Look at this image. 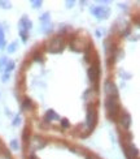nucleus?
I'll list each match as a JSON object with an SVG mask.
<instances>
[{"instance_id": "nucleus-1", "label": "nucleus", "mask_w": 140, "mask_h": 159, "mask_svg": "<svg viewBox=\"0 0 140 159\" xmlns=\"http://www.w3.org/2000/svg\"><path fill=\"white\" fill-rule=\"evenodd\" d=\"M104 107L106 110V117L110 121H118L119 114H121V103H119L118 97H106L104 101Z\"/></svg>"}, {"instance_id": "nucleus-2", "label": "nucleus", "mask_w": 140, "mask_h": 159, "mask_svg": "<svg viewBox=\"0 0 140 159\" xmlns=\"http://www.w3.org/2000/svg\"><path fill=\"white\" fill-rule=\"evenodd\" d=\"M100 76H101V69H100V60L96 57L95 60H92L91 67L87 69V77H88V80H90L92 84H95L96 90H97V88H99Z\"/></svg>"}, {"instance_id": "nucleus-3", "label": "nucleus", "mask_w": 140, "mask_h": 159, "mask_svg": "<svg viewBox=\"0 0 140 159\" xmlns=\"http://www.w3.org/2000/svg\"><path fill=\"white\" fill-rule=\"evenodd\" d=\"M97 119H99V115H97L96 107L93 104H88L87 111H86V125H87L90 132L95 129L96 124H97Z\"/></svg>"}, {"instance_id": "nucleus-4", "label": "nucleus", "mask_w": 140, "mask_h": 159, "mask_svg": "<svg viewBox=\"0 0 140 159\" xmlns=\"http://www.w3.org/2000/svg\"><path fill=\"white\" fill-rule=\"evenodd\" d=\"M65 47V42H64V38L61 35H56V37H53L49 43H48V50L51 54H60V52H62Z\"/></svg>"}, {"instance_id": "nucleus-5", "label": "nucleus", "mask_w": 140, "mask_h": 159, "mask_svg": "<svg viewBox=\"0 0 140 159\" xmlns=\"http://www.w3.org/2000/svg\"><path fill=\"white\" fill-rule=\"evenodd\" d=\"M91 13L95 16L97 20H108L110 16V8L106 5H96L90 8Z\"/></svg>"}, {"instance_id": "nucleus-6", "label": "nucleus", "mask_w": 140, "mask_h": 159, "mask_svg": "<svg viewBox=\"0 0 140 159\" xmlns=\"http://www.w3.org/2000/svg\"><path fill=\"white\" fill-rule=\"evenodd\" d=\"M122 149L126 159H139V150L134 143L131 142H122Z\"/></svg>"}, {"instance_id": "nucleus-7", "label": "nucleus", "mask_w": 140, "mask_h": 159, "mask_svg": "<svg viewBox=\"0 0 140 159\" xmlns=\"http://www.w3.org/2000/svg\"><path fill=\"white\" fill-rule=\"evenodd\" d=\"M117 123L119 124V127L123 129V132H127L130 129V127H131V124H132L131 115L129 114V112H126V111H121Z\"/></svg>"}, {"instance_id": "nucleus-8", "label": "nucleus", "mask_w": 140, "mask_h": 159, "mask_svg": "<svg viewBox=\"0 0 140 159\" xmlns=\"http://www.w3.org/2000/svg\"><path fill=\"white\" fill-rule=\"evenodd\" d=\"M104 93L106 97H118L119 95L118 88H117V85L113 82V80L108 78L104 81Z\"/></svg>"}, {"instance_id": "nucleus-9", "label": "nucleus", "mask_w": 140, "mask_h": 159, "mask_svg": "<svg viewBox=\"0 0 140 159\" xmlns=\"http://www.w3.org/2000/svg\"><path fill=\"white\" fill-rule=\"evenodd\" d=\"M30 145H34V148H32V151H31V153H34V151H36V150H39V149H43L45 145H47V141L44 140L43 137H40V136H34V137H32V140L30 141L29 146H30Z\"/></svg>"}, {"instance_id": "nucleus-10", "label": "nucleus", "mask_w": 140, "mask_h": 159, "mask_svg": "<svg viewBox=\"0 0 140 159\" xmlns=\"http://www.w3.org/2000/svg\"><path fill=\"white\" fill-rule=\"evenodd\" d=\"M18 29L21 30H26V31H30L32 29V21L28 17V16H22L21 20L18 21Z\"/></svg>"}, {"instance_id": "nucleus-11", "label": "nucleus", "mask_w": 140, "mask_h": 159, "mask_svg": "<svg viewBox=\"0 0 140 159\" xmlns=\"http://www.w3.org/2000/svg\"><path fill=\"white\" fill-rule=\"evenodd\" d=\"M21 138H22V142H23V148L26 149L29 146V143H30V141H31V127L28 124V125H25L23 127V130H22V136H21Z\"/></svg>"}, {"instance_id": "nucleus-12", "label": "nucleus", "mask_w": 140, "mask_h": 159, "mask_svg": "<svg viewBox=\"0 0 140 159\" xmlns=\"http://www.w3.org/2000/svg\"><path fill=\"white\" fill-rule=\"evenodd\" d=\"M60 117L57 114H56V111L55 110H47V112L44 114V123H51V121H53V120H58L60 121Z\"/></svg>"}, {"instance_id": "nucleus-13", "label": "nucleus", "mask_w": 140, "mask_h": 159, "mask_svg": "<svg viewBox=\"0 0 140 159\" xmlns=\"http://www.w3.org/2000/svg\"><path fill=\"white\" fill-rule=\"evenodd\" d=\"M34 107H35V106H34V103H32V101L30 98H25L22 101V104H21L22 111H29V110L34 108Z\"/></svg>"}, {"instance_id": "nucleus-14", "label": "nucleus", "mask_w": 140, "mask_h": 159, "mask_svg": "<svg viewBox=\"0 0 140 159\" xmlns=\"http://www.w3.org/2000/svg\"><path fill=\"white\" fill-rule=\"evenodd\" d=\"M16 68V63L12 60V59H8V61H6L5 67H4V73H11L12 70H15Z\"/></svg>"}, {"instance_id": "nucleus-15", "label": "nucleus", "mask_w": 140, "mask_h": 159, "mask_svg": "<svg viewBox=\"0 0 140 159\" xmlns=\"http://www.w3.org/2000/svg\"><path fill=\"white\" fill-rule=\"evenodd\" d=\"M52 24H51V21H48V22H43V26H42V31L44 33L45 35H49L51 34V31H52Z\"/></svg>"}, {"instance_id": "nucleus-16", "label": "nucleus", "mask_w": 140, "mask_h": 159, "mask_svg": "<svg viewBox=\"0 0 140 159\" xmlns=\"http://www.w3.org/2000/svg\"><path fill=\"white\" fill-rule=\"evenodd\" d=\"M17 46H18V42L15 41L8 44V47H6V51H8V54H15V52L17 51Z\"/></svg>"}, {"instance_id": "nucleus-17", "label": "nucleus", "mask_w": 140, "mask_h": 159, "mask_svg": "<svg viewBox=\"0 0 140 159\" xmlns=\"http://www.w3.org/2000/svg\"><path fill=\"white\" fill-rule=\"evenodd\" d=\"M18 33H19V37H21V41H22L23 43H26V42H28V39H29V31L18 29Z\"/></svg>"}, {"instance_id": "nucleus-18", "label": "nucleus", "mask_w": 140, "mask_h": 159, "mask_svg": "<svg viewBox=\"0 0 140 159\" xmlns=\"http://www.w3.org/2000/svg\"><path fill=\"white\" fill-rule=\"evenodd\" d=\"M32 60L35 61H43V55L40 51H35L34 54H32Z\"/></svg>"}, {"instance_id": "nucleus-19", "label": "nucleus", "mask_w": 140, "mask_h": 159, "mask_svg": "<svg viewBox=\"0 0 140 159\" xmlns=\"http://www.w3.org/2000/svg\"><path fill=\"white\" fill-rule=\"evenodd\" d=\"M60 124H61V128H64V129H68V128H70V123H69V120L66 117H62V119H60Z\"/></svg>"}, {"instance_id": "nucleus-20", "label": "nucleus", "mask_w": 140, "mask_h": 159, "mask_svg": "<svg viewBox=\"0 0 140 159\" xmlns=\"http://www.w3.org/2000/svg\"><path fill=\"white\" fill-rule=\"evenodd\" d=\"M0 8L2 9H11L12 8V3L11 2H5V0H0Z\"/></svg>"}, {"instance_id": "nucleus-21", "label": "nucleus", "mask_w": 140, "mask_h": 159, "mask_svg": "<svg viewBox=\"0 0 140 159\" xmlns=\"http://www.w3.org/2000/svg\"><path fill=\"white\" fill-rule=\"evenodd\" d=\"M22 123V117H21V115H16L15 116V119H13V121H12V125H13V127H18V125L19 124H21Z\"/></svg>"}, {"instance_id": "nucleus-22", "label": "nucleus", "mask_w": 140, "mask_h": 159, "mask_svg": "<svg viewBox=\"0 0 140 159\" xmlns=\"http://www.w3.org/2000/svg\"><path fill=\"white\" fill-rule=\"evenodd\" d=\"M49 18H51V13H49V12H44L43 15L39 17V20H40L42 22H48V21H51Z\"/></svg>"}, {"instance_id": "nucleus-23", "label": "nucleus", "mask_w": 140, "mask_h": 159, "mask_svg": "<svg viewBox=\"0 0 140 159\" xmlns=\"http://www.w3.org/2000/svg\"><path fill=\"white\" fill-rule=\"evenodd\" d=\"M30 4L32 5V8H34V9H38V8H40V7H42L43 2H42V0H31Z\"/></svg>"}, {"instance_id": "nucleus-24", "label": "nucleus", "mask_w": 140, "mask_h": 159, "mask_svg": "<svg viewBox=\"0 0 140 159\" xmlns=\"http://www.w3.org/2000/svg\"><path fill=\"white\" fill-rule=\"evenodd\" d=\"M9 146H11L12 150H19V143H18L17 140H12L11 143H9Z\"/></svg>"}, {"instance_id": "nucleus-25", "label": "nucleus", "mask_w": 140, "mask_h": 159, "mask_svg": "<svg viewBox=\"0 0 140 159\" xmlns=\"http://www.w3.org/2000/svg\"><path fill=\"white\" fill-rule=\"evenodd\" d=\"M0 44L3 46H5V34H4V30H3V28L0 26Z\"/></svg>"}, {"instance_id": "nucleus-26", "label": "nucleus", "mask_w": 140, "mask_h": 159, "mask_svg": "<svg viewBox=\"0 0 140 159\" xmlns=\"http://www.w3.org/2000/svg\"><path fill=\"white\" fill-rule=\"evenodd\" d=\"M6 61H8V57H6V56H2V57H0V69L4 70V67H5Z\"/></svg>"}, {"instance_id": "nucleus-27", "label": "nucleus", "mask_w": 140, "mask_h": 159, "mask_svg": "<svg viewBox=\"0 0 140 159\" xmlns=\"http://www.w3.org/2000/svg\"><path fill=\"white\" fill-rule=\"evenodd\" d=\"M9 78H11V73H4L2 76V82L3 84H6V82L9 81Z\"/></svg>"}, {"instance_id": "nucleus-28", "label": "nucleus", "mask_w": 140, "mask_h": 159, "mask_svg": "<svg viewBox=\"0 0 140 159\" xmlns=\"http://www.w3.org/2000/svg\"><path fill=\"white\" fill-rule=\"evenodd\" d=\"M74 4H75V2L74 0H68V2H66V7H68V8H73V7H74Z\"/></svg>"}, {"instance_id": "nucleus-29", "label": "nucleus", "mask_w": 140, "mask_h": 159, "mask_svg": "<svg viewBox=\"0 0 140 159\" xmlns=\"http://www.w3.org/2000/svg\"><path fill=\"white\" fill-rule=\"evenodd\" d=\"M28 159H39V158L35 155V153H31V154L29 155V158H28Z\"/></svg>"}, {"instance_id": "nucleus-30", "label": "nucleus", "mask_w": 140, "mask_h": 159, "mask_svg": "<svg viewBox=\"0 0 140 159\" xmlns=\"http://www.w3.org/2000/svg\"><path fill=\"white\" fill-rule=\"evenodd\" d=\"M2 48H3V46H2V44H0V50H2Z\"/></svg>"}, {"instance_id": "nucleus-31", "label": "nucleus", "mask_w": 140, "mask_h": 159, "mask_svg": "<svg viewBox=\"0 0 140 159\" xmlns=\"http://www.w3.org/2000/svg\"><path fill=\"white\" fill-rule=\"evenodd\" d=\"M5 159H11V158H5Z\"/></svg>"}]
</instances>
